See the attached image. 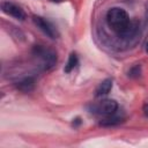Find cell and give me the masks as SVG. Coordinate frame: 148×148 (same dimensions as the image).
<instances>
[{
  "label": "cell",
  "mask_w": 148,
  "mask_h": 148,
  "mask_svg": "<svg viewBox=\"0 0 148 148\" xmlns=\"http://www.w3.org/2000/svg\"><path fill=\"white\" fill-rule=\"evenodd\" d=\"M106 23L119 37L128 38L135 35L136 24L132 22L128 17V14L119 7L110 8L106 13Z\"/></svg>",
  "instance_id": "cell-1"
},
{
  "label": "cell",
  "mask_w": 148,
  "mask_h": 148,
  "mask_svg": "<svg viewBox=\"0 0 148 148\" xmlns=\"http://www.w3.org/2000/svg\"><path fill=\"white\" fill-rule=\"evenodd\" d=\"M34 54L40 60V64L43 66L44 69H50L52 68L56 62H57V56L53 51L49 50V49H45L43 46H35L34 49Z\"/></svg>",
  "instance_id": "cell-2"
},
{
  "label": "cell",
  "mask_w": 148,
  "mask_h": 148,
  "mask_svg": "<svg viewBox=\"0 0 148 148\" xmlns=\"http://www.w3.org/2000/svg\"><path fill=\"white\" fill-rule=\"evenodd\" d=\"M117 110H118V103L113 99H103L91 106V112L104 117L114 114Z\"/></svg>",
  "instance_id": "cell-3"
},
{
  "label": "cell",
  "mask_w": 148,
  "mask_h": 148,
  "mask_svg": "<svg viewBox=\"0 0 148 148\" xmlns=\"http://www.w3.org/2000/svg\"><path fill=\"white\" fill-rule=\"evenodd\" d=\"M32 21L37 25V28H39V30H42L47 37H50V38H57L58 37V31H57L56 27L50 21L45 20L42 16H34Z\"/></svg>",
  "instance_id": "cell-4"
},
{
  "label": "cell",
  "mask_w": 148,
  "mask_h": 148,
  "mask_svg": "<svg viewBox=\"0 0 148 148\" xmlns=\"http://www.w3.org/2000/svg\"><path fill=\"white\" fill-rule=\"evenodd\" d=\"M1 9H2L3 13H6V14L9 15V16H13V17L16 18V20H21V21H22V20L25 18V13H24V10H23L20 6H17V5L13 3V2L3 1V2L1 3Z\"/></svg>",
  "instance_id": "cell-5"
},
{
  "label": "cell",
  "mask_w": 148,
  "mask_h": 148,
  "mask_svg": "<svg viewBox=\"0 0 148 148\" xmlns=\"http://www.w3.org/2000/svg\"><path fill=\"white\" fill-rule=\"evenodd\" d=\"M16 87H17V89H20V90L23 91V92H29V91H31V90L34 89V87H35V80H34L32 77H25V79H23L22 81L17 82Z\"/></svg>",
  "instance_id": "cell-6"
},
{
  "label": "cell",
  "mask_w": 148,
  "mask_h": 148,
  "mask_svg": "<svg viewBox=\"0 0 148 148\" xmlns=\"http://www.w3.org/2000/svg\"><path fill=\"white\" fill-rule=\"evenodd\" d=\"M111 88H112V80L111 79H106V80L102 81V83L98 86V88L96 90V96L101 97V96H104V95L109 94Z\"/></svg>",
  "instance_id": "cell-7"
},
{
  "label": "cell",
  "mask_w": 148,
  "mask_h": 148,
  "mask_svg": "<svg viewBox=\"0 0 148 148\" xmlns=\"http://www.w3.org/2000/svg\"><path fill=\"white\" fill-rule=\"evenodd\" d=\"M76 65H77V57H76L75 53H71V56H69V58H68V61H67V64H66L64 71H65L66 73H69Z\"/></svg>",
  "instance_id": "cell-8"
},
{
  "label": "cell",
  "mask_w": 148,
  "mask_h": 148,
  "mask_svg": "<svg viewBox=\"0 0 148 148\" xmlns=\"http://www.w3.org/2000/svg\"><path fill=\"white\" fill-rule=\"evenodd\" d=\"M139 74H140V67L136 66V67H134V68H132L130 71V74L128 75H131V76H138Z\"/></svg>",
  "instance_id": "cell-9"
},
{
  "label": "cell",
  "mask_w": 148,
  "mask_h": 148,
  "mask_svg": "<svg viewBox=\"0 0 148 148\" xmlns=\"http://www.w3.org/2000/svg\"><path fill=\"white\" fill-rule=\"evenodd\" d=\"M80 124H81L80 118H76V119H75V121H73V126H77V125H80Z\"/></svg>",
  "instance_id": "cell-10"
},
{
  "label": "cell",
  "mask_w": 148,
  "mask_h": 148,
  "mask_svg": "<svg viewBox=\"0 0 148 148\" xmlns=\"http://www.w3.org/2000/svg\"><path fill=\"white\" fill-rule=\"evenodd\" d=\"M143 111H145V114L148 117V104H146V105L143 106Z\"/></svg>",
  "instance_id": "cell-11"
},
{
  "label": "cell",
  "mask_w": 148,
  "mask_h": 148,
  "mask_svg": "<svg viewBox=\"0 0 148 148\" xmlns=\"http://www.w3.org/2000/svg\"><path fill=\"white\" fill-rule=\"evenodd\" d=\"M146 52H147V53H148V43H147V44H146Z\"/></svg>",
  "instance_id": "cell-12"
},
{
  "label": "cell",
  "mask_w": 148,
  "mask_h": 148,
  "mask_svg": "<svg viewBox=\"0 0 148 148\" xmlns=\"http://www.w3.org/2000/svg\"><path fill=\"white\" fill-rule=\"evenodd\" d=\"M51 1H53V2H59V1H61V0H51Z\"/></svg>",
  "instance_id": "cell-13"
}]
</instances>
